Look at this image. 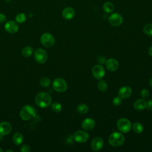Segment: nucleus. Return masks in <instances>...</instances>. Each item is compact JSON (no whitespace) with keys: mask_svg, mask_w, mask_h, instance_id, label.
<instances>
[{"mask_svg":"<svg viewBox=\"0 0 152 152\" xmlns=\"http://www.w3.org/2000/svg\"><path fill=\"white\" fill-rule=\"evenodd\" d=\"M77 111L80 114H85L88 111V107L84 103H81L77 106Z\"/></svg>","mask_w":152,"mask_h":152,"instance_id":"obj_22","label":"nucleus"},{"mask_svg":"<svg viewBox=\"0 0 152 152\" xmlns=\"http://www.w3.org/2000/svg\"><path fill=\"white\" fill-rule=\"evenodd\" d=\"M62 15L66 20H71L75 15V11L72 7H66L62 10Z\"/></svg>","mask_w":152,"mask_h":152,"instance_id":"obj_17","label":"nucleus"},{"mask_svg":"<svg viewBox=\"0 0 152 152\" xmlns=\"http://www.w3.org/2000/svg\"><path fill=\"white\" fill-rule=\"evenodd\" d=\"M0 152H3V150L0 148Z\"/></svg>","mask_w":152,"mask_h":152,"instance_id":"obj_38","label":"nucleus"},{"mask_svg":"<svg viewBox=\"0 0 152 152\" xmlns=\"http://www.w3.org/2000/svg\"><path fill=\"white\" fill-rule=\"evenodd\" d=\"M5 1H7V2H8V1H10L11 0H5Z\"/></svg>","mask_w":152,"mask_h":152,"instance_id":"obj_39","label":"nucleus"},{"mask_svg":"<svg viewBox=\"0 0 152 152\" xmlns=\"http://www.w3.org/2000/svg\"><path fill=\"white\" fill-rule=\"evenodd\" d=\"M5 20H6V16L2 13H0V23H4Z\"/></svg>","mask_w":152,"mask_h":152,"instance_id":"obj_33","label":"nucleus"},{"mask_svg":"<svg viewBox=\"0 0 152 152\" xmlns=\"http://www.w3.org/2000/svg\"><path fill=\"white\" fill-rule=\"evenodd\" d=\"M144 33L150 37H152V24H147L143 27Z\"/></svg>","mask_w":152,"mask_h":152,"instance_id":"obj_24","label":"nucleus"},{"mask_svg":"<svg viewBox=\"0 0 152 152\" xmlns=\"http://www.w3.org/2000/svg\"><path fill=\"white\" fill-rule=\"evenodd\" d=\"M118 129L123 133L128 132L131 128L132 125L129 120L126 118H119L116 123Z\"/></svg>","mask_w":152,"mask_h":152,"instance_id":"obj_4","label":"nucleus"},{"mask_svg":"<svg viewBox=\"0 0 152 152\" xmlns=\"http://www.w3.org/2000/svg\"><path fill=\"white\" fill-rule=\"evenodd\" d=\"M105 65L106 68L110 71H115L119 67L118 61L113 58H110L106 61Z\"/></svg>","mask_w":152,"mask_h":152,"instance_id":"obj_14","label":"nucleus"},{"mask_svg":"<svg viewBox=\"0 0 152 152\" xmlns=\"http://www.w3.org/2000/svg\"><path fill=\"white\" fill-rule=\"evenodd\" d=\"M92 74L94 78L98 80L102 79L105 75V70L101 65H96L92 69Z\"/></svg>","mask_w":152,"mask_h":152,"instance_id":"obj_10","label":"nucleus"},{"mask_svg":"<svg viewBox=\"0 0 152 152\" xmlns=\"http://www.w3.org/2000/svg\"><path fill=\"white\" fill-rule=\"evenodd\" d=\"M103 10L105 12L109 14V13H111L113 11L114 5L112 2H110L109 1H107V2H106L103 4Z\"/></svg>","mask_w":152,"mask_h":152,"instance_id":"obj_20","label":"nucleus"},{"mask_svg":"<svg viewBox=\"0 0 152 152\" xmlns=\"http://www.w3.org/2000/svg\"><path fill=\"white\" fill-rule=\"evenodd\" d=\"M40 42L43 46L46 48L52 46L55 43L53 36L49 33H45L40 37Z\"/></svg>","mask_w":152,"mask_h":152,"instance_id":"obj_6","label":"nucleus"},{"mask_svg":"<svg viewBox=\"0 0 152 152\" xmlns=\"http://www.w3.org/2000/svg\"><path fill=\"white\" fill-rule=\"evenodd\" d=\"M112 102L115 106H119L122 103V98L119 96L115 97L113 98Z\"/></svg>","mask_w":152,"mask_h":152,"instance_id":"obj_29","label":"nucleus"},{"mask_svg":"<svg viewBox=\"0 0 152 152\" xmlns=\"http://www.w3.org/2000/svg\"><path fill=\"white\" fill-rule=\"evenodd\" d=\"M97 87L101 91H105L107 88V83L104 80H100L99 81Z\"/></svg>","mask_w":152,"mask_h":152,"instance_id":"obj_25","label":"nucleus"},{"mask_svg":"<svg viewBox=\"0 0 152 152\" xmlns=\"http://www.w3.org/2000/svg\"><path fill=\"white\" fill-rule=\"evenodd\" d=\"M36 115V111L35 108L30 105H25L20 111V116L24 121H28L34 118Z\"/></svg>","mask_w":152,"mask_h":152,"instance_id":"obj_2","label":"nucleus"},{"mask_svg":"<svg viewBox=\"0 0 152 152\" xmlns=\"http://www.w3.org/2000/svg\"><path fill=\"white\" fill-rule=\"evenodd\" d=\"M33 48L31 46H26L25 48H24L22 50V55L23 56L26 57V58H28L31 55L32 53H33Z\"/></svg>","mask_w":152,"mask_h":152,"instance_id":"obj_23","label":"nucleus"},{"mask_svg":"<svg viewBox=\"0 0 152 152\" xmlns=\"http://www.w3.org/2000/svg\"><path fill=\"white\" fill-rule=\"evenodd\" d=\"M148 54L152 56V46L150 47V48L148 49Z\"/></svg>","mask_w":152,"mask_h":152,"instance_id":"obj_35","label":"nucleus"},{"mask_svg":"<svg viewBox=\"0 0 152 152\" xmlns=\"http://www.w3.org/2000/svg\"><path fill=\"white\" fill-rule=\"evenodd\" d=\"M103 145H104L103 140L100 137H95L92 140L91 143V149L94 151H99L103 148Z\"/></svg>","mask_w":152,"mask_h":152,"instance_id":"obj_12","label":"nucleus"},{"mask_svg":"<svg viewBox=\"0 0 152 152\" xmlns=\"http://www.w3.org/2000/svg\"><path fill=\"white\" fill-rule=\"evenodd\" d=\"M51 107H52V110L56 113L60 112L62 109V106L61 104L59 103H58V102H55V103H52Z\"/></svg>","mask_w":152,"mask_h":152,"instance_id":"obj_26","label":"nucleus"},{"mask_svg":"<svg viewBox=\"0 0 152 152\" xmlns=\"http://www.w3.org/2000/svg\"><path fill=\"white\" fill-rule=\"evenodd\" d=\"M12 140H13L14 143L15 145H20L23 142V141L24 140V138H23V135L21 133L15 132L13 135Z\"/></svg>","mask_w":152,"mask_h":152,"instance_id":"obj_19","label":"nucleus"},{"mask_svg":"<svg viewBox=\"0 0 152 152\" xmlns=\"http://www.w3.org/2000/svg\"><path fill=\"white\" fill-rule=\"evenodd\" d=\"M35 61L40 64H44L48 59V53L43 49H37L34 53Z\"/></svg>","mask_w":152,"mask_h":152,"instance_id":"obj_7","label":"nucleus"},{"mask_svg":"<svg viewBox=\"0 0 152 152\" xmlns=\"http://www.w3.org/2000/svg\"><path fill=\"white\" fill-rule=\"evenodd\" d=\"M95 121L91 118H87L84 119L81 122V127L83 129L90 131L93 129L95 126Z\"/></svg>","mask_w":152,"mask_h":152,"instance_id":"obj_13","label":"nucleus"},{"mask_svg":"<svg viewBox=\"0 0 152 152\" xmlns=\"http://www.w3.org/2000/svg\"><path fill=\"white\" fill-rule=\"evenodd\" d=\"M12 129L11 125L8 122H2L0 123V135H7L10 133Z\"/></svg>","mask_w":152,"mask_h":152,"instance_id":"obj_15","label":"nucleus"},{"mask_svg":"<svg viewBox=\"0 0 152 152\" xmlns=\"http://www.w3.org/2000/svg\"><path fill=\"white\" fill-rule=\"evenodd\" d=\"M6 151H7V152H8V151H11V152H13V151H12V150H7Z\"/></svg>","mask_w":152,"mask_h":152,"instance_id":"obj_37","label":"nucleus"},{"mask_svg":"<svg viewBox=\"0 0 152 152\" xmlns=\"http://www.w3.org/2000/svg\"><path fill=\"white\" fill-rule=\"evenodd\" d=\"M51 83L50 80L49 78L47 77H43L40 80V84L42 87H48Z\"/></svg>","mask_w":152,"mask_h":152,"instance_id":"obj_27","label":"nucleus"},{"mask_svg":"<svg viewBox=\"0 0 152 152\" xmlns=\"http://www.w3.org/2000/svg\"><path fill=\"white\" fill-rule=\"evenodd\" d=\"M15 20L18 23H23L26 20V16L24 13H20L15 17Z\"/></svg>","mask_w":152,"mask_h":152,"instance_id":"obj_28","label":"nucleus"},{"mask_svg":"<svg viewBox=\"0 0 152 152\" xmlns=\"http://www.w3.org/2000/svg\"><path fill=\"white\" fill-rule=\"evenodd\" d=\"M53 89L58 92H65L68 88V84L66 81L61 78H57L55 79L52 83Z\"/></svg>","mask_w":152,"mask_h":152,"instance_id":"obj_5","label":"nucleus"},{"mask_svg":"<svg viewBox=\"0 0 152 152\" xmlns=\"http://www.w3.org/2000/svg\"><path fill=\"white\" fill-rule=\"evenodd\" d=\"M147 107L149 110H152V100H150L147 102Z\"/></svg>","mask_w":152,"mask_h":152,"instance_id":"obj_34","label":"nucleus"},{"mask_svg":"<svg viewBox=\"0 0 152 152\" xmlns=\"http://www.w3.org/2000/svg\"><path fill=\"white\" fill-rule=\"evenodd\" d=\"M133 106L136 110H142L147 107V102L144 99H138L134 102Z\"/></svg>","mask_w":152,"mask_h":152,"instance_id":"obj_18","label":"nucleus"},{"mask_svg":"<svg viewBox=\"0 0 152 152\" xmlns=\"http://www.w3.org/2000/svg\"><path fill=\"white\" fill-rule=\"evenodd\" d=\"M141 96L144 98V99H146L149 96V91L147 89L145 88H143L140 93Z\"/></svg>","mask_w":152,"mask_h":152,"instance_id":"obj_30","label":"nucleus"},{"mask_svg":"<svg viewBox=\"0 0 152 152\" xmlns=\"http://www.w3.org/2000/svg\"><path fill=\"white\" fill-rule=\"evenodd\" d=\"M108 141L112 146L119 147L124 144L125 141V137L122 133L114 132L109 135Z\"/></svg>","mask_w":152,"mask_h":152,"instance_id":"obj_3","label":"nucleus"},{"mask_svg":"<svg viewBox=\"0 0 152 152\" xmlns=\"http://www.w3.org/2000/svg\"><path fill=\"white\" fill-rule=\"evenodd\" d=\"M132 129L136 134H140L144 130L143 125L140 122H135L132 125Z\"/></svg>","mask_w":152,"mask_h":152,"instance_id":"obj_21","label":"nucleus"},{"mask_svg":"<svg viewBox=\"0 0 152 152\" xmlns=\"http://www.w3.org/2000/svg\"><path fill=\"white\" fill-rule=\"evenodd\" d=\"M108 20L111 26L113 27H118L122 23L123 18L120 14L115 12L109 16Z\"/></svg>","mask_w":152,"mask_h":152,"instance_id":"obj_8","label":"nucleus"},{"mask_svg":"<svg viewBox=\"0 0 152 152\" xmlns=\"http://www.w3.org/2000/svg\"><path fill=\"white\" fill-rule=\"evenodd\" d=\"M132 94V89L128 86H124L121 87L118 91V95L122 99H126L131 96Z\"/></svg>","mask_w":152,"mask_h":152,"instance_id":"obj_16","label":"nucleus"},{"mask_svg":"<svg viewBox=\"0 0 152 152\" xmlns=\"http://www.w3.org/2000/svg\"><path fill=\"white\" fill-rule=\"evenodd\" d=\"M35 102L39 107L45 108L50 106L52 103V98L48 93L40 92L35 97Z\"/></svg>","mask_w":152,"mask_h":152,"instance_id":"obj_1","label":"nucleus"},{"mask_svg":"<svg viewBox=\"0 0 152 152\" xmlns=\"http://www.w3.org/2000/svg\"><path fill=\"white\" fill-rule=\"evenodd\" d=\"M74 140L80 143L86 142L89 138V135L88 133L84 131L78 130L74 132L73 135Z\"/></svg>","mask_w":152,"mask_h":152,"instance_id":"obj_9","label":"nucleus"},{"mask_svg":"<svg viewBox=\"0 0 152 152\" xmlns=\"http://www.w3.org/2000/svg\"><path fill=\"white\" fill-rule=\"evenodd\" d=\"M4 28L7 32L11 34L17 32L19 29L18 24L12 20L7 21L5 24Z\"/></svg>","mask_w":152,"mask_h":152,"instance_id":"obj_11","label":"nucleus"},{"mask_svg":"<svg viewBox=\"0 0 152 152\" xmlns=\"http://www.w3.org/2000/svg\"><path fill=\"white\" fill-rule=\"evenodd\" d=\"M97 61H98V62L100 63V64H104V63H105L106 62V58L104 57V56H99V58H98V59H97Z\"/></svg>","mask_w":152,"mask_h":152,"instance_id":"obj_32","label":"nucleus"},{"mask_svg":"<svg viewBox=\"0 0 152 152\" xmlns=\"http://www.w3.org/2000/svg\"><path fill=\"white\" fill-rule=\"evenodd\" d=\"M149 84H150V86L152 87V77L151 78L150 80V82H149Z\"/></svg>","mask_w":152,"mask_h":152,"instance_id":"obj_36","label":"nucleus"},{"mask_svg":"<svg viewBox=\"0 0 152 152\" xmlns=\"http://www.w3.org/2000/svg\"><path fill=\"white\" fill-rule=\"evenodd\" d=\"M30 147L29 145L25 144L23 145L21 147V152H30Z\"/></svg>","mask_w":152,"mask_h":152,"instance_id":"obj_31","label":"nucleus"}]
</instances>
